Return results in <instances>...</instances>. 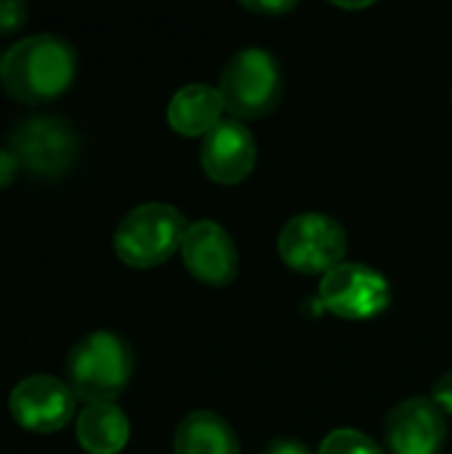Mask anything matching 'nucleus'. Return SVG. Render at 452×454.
<instances>
[{
  "label": "nucleus",
  "mask_w": 452,
  "mask_h": 454,
  "mask_svg": "<svg viewBox=\"0 0 452 454\" xmlns=\"http://www.w3.org/2000/svg\"><path fill=\"white\" fill-rule=\"evenodd\" d=\"M181 258L194 279L213 287H224L234 282L240 271L237 245L232 242L226 229L218 226L216 221H197L189 226L181 245Z\"/></svg>",
  "instance_id": "9d476101"
},
{
  "label": "nucleus",
  "mask_w": 452,
  "mask_h": 454,
  "mask_svg": "<svg viewBox=\"0 0 452 454\" xmlns=\"http://www.w3.org/2000/svg\"><path fill=\"white\" fill-rule=\"evenodd\" d=\"M280 258L298 274H328L344 263L346 231L322 213H301L290 218L277 239Z\"/></svg>",
  "instance_id": "423d86ee"
},
{
  "label": "nucleus",
  "mask_w": 452,
  "mask_h": 454,
  "mask_svg": "<svg viewBox=\"0 0 452 454\" xmlns=\"http://www.w3.org/2000/svg\"><path fill=\"white\" fill-rule=\"evenodd\" d=\"M173 454H240V442L221 415L200 410L178 423Z\"/></svg>",
  "instance_id": "ddd939ff"
},
{
  "label": "nucleus",
  "mask_w": 452,
  "mask_h": 454,
  "mask_svg": "<svg viewBox=\"0 0 452 454\" xmlns=\"http://www.w3.org/2000/svg\"><path fill=\"white\" fill-rule=\"evenodd\" d=\"M320 454H384V452H381V447H378L370 436H365V434H360V431H352V428H341V431H333V434L322 442Z\"/></svg>",
  "instance_id": "2eb2a0df"
},
{
  "label": "nucleus",
  "mask_w": 452,
  "mask_h": 454,
  "mask_svg": "<svg viewBox=\"0 0 452 454\" xmlns=\"http://www.w3.org/2000/svg\"><path fill=\"white\" fill-rule=\"evenodd\" d=\"M8 149L27 173L37 178H59L75 165L80 136L75 125L59 114H32L13 125L8 133Z\"/></svg>",
  "instance_id": "20e7f679"
},
{
  "label": "nucleus",
  "mask_w": 452,
  "mask_h": 454,
  "mask_svg": "<svg viewBox=\"0 0 452 454\" xmlns=\"http://www.w3.org/2000/svg\"><path fill=\"white\" fill-rule=\"evenodd\" d=\"M75 391L53 375H29L19 380L8 396L11 418L35 434H53L75 415Z\"/></svg>",
  "instance_id": "6e6552de"
},
{
  "label": "nucleus",
  "mask_w": 452,
  "mask_h": 454,
  "mask_svg": "<svg viewBox=\"0 0 452 454\" xmlns=\"http://www.w3.org/2000/svg\"><path fill=\"white\" fill-rule=\"evenodd\" d=\"M29 5L24 0H0V35L16 32L27 21Z\"/></svg>",
  "instance_id": "dca6fc26"
},
{
  "label": "nucleus",
  "mask_w": 452,
  "mask_h": 454,
  "mask_svg": "<svg viewBox=\"0 0 452 454\" xmlns=\"http://www.w3.org/2000/svg\"><path fill=\"white\" fill-rule=\"evenodd\" d=\"M384 434L392 454H440L448 436L445 412L426 396L400 402L389 412Z\"/></svg>",
  "instance_id": "1a4fd4ad"
},
{
  "label": "nucleus",
  "mask_w": 452,
  "mask_h": 454,
  "mask_svg": "<svg viewBox=\"0 0 452 454\" xmlns=\"http://www.w3.org/2000/svg\"><path fill=\"white\" fill-rule=\"evenodd\" d=\"M189 226L184 215L165 202L133 207L115 231V253L133 269H152L181 250Z\"/></svg>",
  "instance_id": "7ed1b4c3"
},
{
  "label": "nucleus",
  "mask_w": 452,
  "mask_h": 454,
  "mask_svg": "<svg viewBox=\"0 0 452 454\" xmlns=\"http://www.w3.org/2000/svg\"><path fill=\"white\" fill-rule=\"evenodd\" d=\"M392 303L389 282L370 266L341 263L320 282V306L338 319H373Z\"/></svg>",
  "instance_id": "0eeeda50"
},
{
  "label": "nucleus",
  "mask_w": 452,
  "mask_h": 454,
  "mask_svg": "<svg viewBox=\"0 0 452 454\" xmlns=\"http://www.w3.org/2000/svg\"><path fill=\"white\" fill-rule=\"evenodd\" d=\"M75 434L88 454H117L128 444L131 423L117 404H88L77 415Z\"/></svg>",
  "instance_id": "4468645a"
},
{
  "label": "nucleus",
  "mask_w": 452,
  "mask_h": 454,
  "mask_svg": "<svg viewBox=\"0 0 452 454\" xmlns=\"http://www.w3.org/2000/svg\"><path fill=\"white\" fill-rule=\"evenodd\" d=\"M256 157H258L256 138L237 120H221L202 138V149H200V162L205 176L221 186H234L245 181L256 165Z\"/></svg>",
  "instance_id": "9b49d317"
},
{
  "label": "nucleus",
  "mask_w": 452,
  "mask_h": 454,
  "mask_svg": "<svg viewBox=\"0 0 452 454\" xmlns=\"http://www.w3.org/2000/svg\"><path fill=\"white\" fill-rule=\"evenodd\" d=\"M432 399H434V404H437L445 415H452V372L440 378V383H437L434 391H432Z\"/></svg>",
  "instance_id": "a211bd4d"
},
{
  "label": "nucleus",
  "mask_w": 452,
  "mask_h": 454,
  "mask_svg": "<svg viewBox=\"0 0 452 454\" xmlns=\"http://www.w3.org/2000/svg\"><path fill=\"white\" fill-rule=\"evenodd\" d=\"M77 72V53L61 35L40 32L13 43L0 67V82L21 104H43L61 96Z\"/></svg>",
  "instance_id": "f257e3e1"
},
{
  "label": "nucleus",
  "mask_w": 452,
  "mask_h": 454,
  "mask_svg": "<svg viewBox=\"0 0 452 454\" xmlns=\"http://www.w3.org/2000/svg\"><path fill=\"white\" fill-rule=\"evenodd\" d=\"M0 67H3V56H0Z\"/></svg>",
  "instance_id": "412c9836"
},
{
  "label": "nucleus",
  "mask_w": 452,
  "mask_h": 454,
  "mask_svg": "<svg viewBox=\"0 0 452 454\" xmlns=\"http://www.w3.org/2000/svg\"><path fill=\"white\" fill-rule=\"evenodd\" d=\"M245 8L253 13H285L293 11L296 3H245Z\"/></svg>",
  "instance_id": "6ab92c4d"
},
{
  "label": "nucleus",
  "mask_w": 452,
  "mask_h": 454,
  "mask_svg": "<svg viewBox=\"0 0 452 454\" xmlns=\"http://www.w3.org/2000/svg\"><path fill=\"white\" fill-rule=\"evenodd\" d=\"M264 454H312L304 444L298 442H272L269 450Z\"/></svg>",
  "instance_id": "aec40b11"
},
{
  "label": "nucleus",
  "mask_w": 452,
  "mask_h": 454,
  "mask_svg": "<svg viewBox=\"0 0 452 454\" xmlns=\"http://www.w3.org/2000/svg\"><path fill=\"white\" fill-rule=\"evenodd\" d=\"M133 375L131 346L107 330L80 338L67 354V378L75 396L88 404H112Z\"/></svg>",
  "instance_id": "f03ea898"
},
{
  "label": "nucleus",
  "mask_w": 452,
  "mask_h": 454,
  "mask_svg": "<svg viewBox=\"0 0 452 454\" xmlns=\"http://www.w3.org/2000/svg\"><path fill=\"white\" fill-rule=\"evenodd\" d=\"M224 106L242 120H258L277 109L282 98V74L272 53L245 48L229 59L221 74Z\"/></svg>",
  "instance_id": "39448f33"
},
{
  "label": "nucleus",
  "mask_w": 452,
  "mask_h": 454,
  "mask_svg": "<svg viewBox=\"0 0 452 454\" xmlns=\"http://www.w3.org/2000/svg\"><path fill=\"white\" fill-rule=\"evenodd\" d=\"M21 165L16 160V154L8 146H0V189H5L16 176H19Z\"/></svg>",
  "instance_id": "f3484780"
},
{
  "label": "nucleus",
  "mask_w": 452,
  "mask_h": 454,
  "mask_svg": "<svg viewBox=\"0 0 452 454\" xmlns=\"http://www.w3.org/2000/svg\"><path fill=\"white\" fill-rule=\"evenodd\" d=\"M221 90L208 82H189L168 104V125L181 136H208L224 112Z\"/></svg>",
  "instance_id": "f8f14e48"
}]
</instances>
